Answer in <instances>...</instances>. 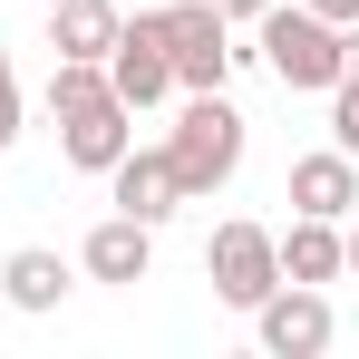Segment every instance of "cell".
I'll use <instances>...</instances> for the list:
<instances>
[{
    "mask_svg": "<svg viewBox=\"0 0 359 359\" xmlns=\"http://www.w3.org/2000/svg\"><path fill=\"white\" fill-rule=\"evenodd\" d=\"M165 156H175V175H184V204L224 194V184L243 175V107L224 97V88H184V107H175V136H165Z\"/></svg>",
    "mask_w": 359,
    "mask_h": 359,
    "instance_id": "cell-1",
    "label": "cell"
},
{
    "mask_svg": "<svg viewBox=\"0 0 359 359\" xmlns=\"http://www.w3.org/2000/svg\"><path fill=\"white\" fill-rule=\"evenodd\" d=\"M243 59H262L282 88H340V20H320V10H301V0H272L262 20H252V49Z\"/></svg>",
    "mask_w": 359,
    "mask_h": 359,
    "instance_id": "cell-2",
    "label": "cell"
},
{
    "mask_svg": "<svg viewBox=\"0 0 359 359\" xmlns=\"http://www.w3.org/2000/svg\"><path fill=\"white\" fill-rule=\"evenodd\" d=\"M156 39H165V59H175V88H224L243 68L233 20H224L214 0H165V10H156Z\"/></svg>",
    "mask_w": 359,
    "mask_h": 359,
    "instance_id": "cell-3",
    "label": "cell"
},
{
    "mask_svg": "<svg viewBox=\"0 0 359 359\" xmlns=\"http://www.w3.org/2000/svg\"><path fill=\"white\" fill-rule=\"evenodd\" d=\"M243 320H252V340H262L272 359H320L330 340H340V311H330L320 282H272Z\"/></svg>",
    "mask_w": 359,
    "mask_h": 359,
    "instance_id": "cell-4",
    "label": "cell"
},
{
    "mask_svg": "<svg viewBox=\"0 0 359 359\" xmlns=\"http://www.w3.org/2000/svg\"><path fill=\"white\" fill-rule=\"evenodd\" d=\"M204 282H214V301L224 311H252V301L282 282V243L262 233V224H214V243H204Z\"/></svg>",
    "mask_w": 359,
    "mask_h": 359,
    "instance_id": "cell-5",
    "label": "cell"
},
{
    "mask_svg": "<svg viewBox=\"0 0 359 359\" xmlns=\"http://www.w3.org/2000/svg\"><path fill=\"white\" fill-rule=\"evenodd\" d=\"M107 88H117L126 107H165V97H184V88H175V59H165V39H156V10H136V20L117 29Z\"/></svg>",
    "mask_w": 359,
    "mask_h": 359,
    "instance_id": "cell-6",
    "label": "cell"
},
{
    "mask_svg": "<svg viewBox=\"0 0 359 359\" xmlns=\"http://www.w3.org/2000/svg\"><path fill=\"white\" fill-rule=\"evenodd\" d=\"M107 204H117V214H136V224H165V214L184 204L175 156H165V146H126L117 165H107Z\"/></svg>",
    "mask_w": 359,
    "mask_h": 359,
    "instance_id": "cell-7",
    "label": "cell"
},
{
    "mask_svg": "<svg viewBox=\"0 0 359 359\" xmlns=\"http://www.w3.org/2000/svg\"><path fill=\"white\" fill-rule=\"evenodd\" d=\"M292 214H320V224H350V214H359V156H350V146L292 156Z\"/></svg>",
    "mask_w": 359,
    "mask_h": 359,
    "instance_id": "cell-8",
    "label": "cell"
},
{
    "mask_svg": "<svg viewBox=\"0 0 359 359\" xmlns=\"http://www.w3.org/2000/svg\"><path fill=\"white\" fill-rule=\"evenodd\" d=\"M126 146H136V107H126V97H97V107L59 117V156L78 165V175H107Z\"/></svg>",
    "mask_w": 359,
    "mask_h": 359,
    "instance_id": "cell-9",
    "label": "cell"
},
{
    "mask_svg": "<svg viewBox=\"0 0 359 359\" xmlns=\"http://www.w3.org/2000/svg\"><path fill=\"white\" fill-rule=\"evenodd\" d=\"M78 272H88V282H146V272H156V224H136V214H107V224H97V233L78 243Z\"/></svg>",
    "mask_w": 359,
    "mask_h": 359,
    "instance_id": "cell-10",
    "label": "cell"
},
{
    "mask_svg": "<svg viewBox=\"0 0 359 359\" xmlns=\"http://www.w3.org/2000/svg\"><path fill=\"white\" fill-rule=\"evenodd\" d=\"M126 29L117 0H49V59H107Z\"/></svg>",
    "mask_w": 359,
    "mask_h": 359,
    "instance_id": "cell-11",
    "label": "cell"
},
{
    "mask_svg": "<svg viewBox=\"0 0 359 359\" xmlns=\"http://www.w3.org/2000/svg\"><path fill=\"white\" fill-rule=\"evenodd\" d=\"M0 301H10V311H29V320H39V311H59V301H68V262L49 252V243H20V252L0 262Z\"/></svg>",
    "mask_w": 359,
    "mask_h": 359,
    "instance_id": "cell-12",
    "label": "cell"
},
{
    "mask_svg": "<svg viewBox=\"0 0 359 359\" xmlns=\"http://www.w3.org/2000/svg\"><path fill=\"white\" fill-rule=\"evenodd\" d=\"M282 243V282H340V224H320V214H292V233H272Z\"/></svg>",
    "mask_w": 359,
    "mask_h": 359,
    "instance_id": "cell-13",
    "label": "cell"
},
{
    "mask_svg": "<svg viewBox=\"0 0 359 359\" xmlns=\"http://www.w3.org/2000/svg\"><path fill=\"white\" fill-rule=\"evenodd\" d=\"M97 97H117L107 88V59H49V117H78Z\"/></svg>",
    "mask_w": 359,
    "mask_h": 359,
    "instance_id": "cell-14",
    "label": "cell"
},
{
    "mask_svg": "<svg viewBox=\"0 0 359 359\" xmlns=\"http://www.w3.org/2000/svg\"><path fill=\"white\" fill-rule=\"evenodd\" d=\"M330 146L359 156V88H330Z\"/></svg>",
    "mask_w": 359,
    "mask_h": 359,
    "instance_id": "cell-15",
    "label": "cell"
},
{
    "mask_svg": "<svg viewBox=\"0 0 359 359\" xmlns=\"http://www.w3.org/2000/svg\"><path fill=\"white\" fill-rule=\"evenodd\" d=\"M10 146H20V68L0 59V156H10Z\"/></svg>",
    "mask_w": 359,
    "mask_h": 359,
    "instance_id": "cell-16",
    "label": "cell"
},
{
    "mask_svg": "<svg viewBox=\"0 0 359 359\" xmlns=\"http://www.w3.org/2000/svg\"><path fill=\"white\" fill-rule=\"evenodd\" d=\"M214 10H224V20H233V29H252V20H262V10H272V0H214Z\"/></svg>",
    "mask_w": 359,
    "mask_h": 359,
    "instance_id": "cell-17",
    "label": "cell"
},
{
    "mask_svg": "<svg viewBox=\"0 0 359 359\" xmlns=\"http://www.w3.org/2000/svg\"><path fill=\"white\" fill-rule=\"evenodd\" d=\"M301 10H320V20H340V29L359 20V0H301Z\"/></svg>",
    "mask_w": 359,
    "mask_h": 359,
    "instance_id": "cell-18",
    "label": "cell"
},
{
    "mask_svg": "<svg viewBox=\"0 0 359 359\" xmlns=\"http://www.w3.org/2000/svg\"><path fill=\"white\" fill-rule=\"evenodd\" d=\"M340 252H350V262H340V272H350V282H359V233H340Z\"/></svg>",
    "mask_w": 359,
    "mask_h": 359,
    "instance_id": "cell-19",
    "label": "cell"
},
{
    "mask_svg": "<svg viewBox=\"0 0 359 359\" xmlns=\"http://www.w3.org/2000/svg\"><path fill=\"white\" fill-rule=\"evenodd\" d=\"M39 10H49V0H39Z\"/></svg>",
    "mask_w": 359,
    "mask_h": 359,
    "instance_id": "cell-20",
    "label": "cell"
}]
</instances>
